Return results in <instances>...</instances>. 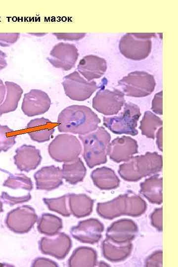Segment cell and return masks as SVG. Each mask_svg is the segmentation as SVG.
<instances>
[{
	"label": "cell",
	"instance_id": "cell-1",
	"mask_svg": "<svg viewBox=\"0 0 178 267\" xmlns=\"http://www.w3.org/2000/svg\"><path fill=\"white\" fill-rule=\"evenodd\" d=\"M100 121L89 107L73 105L60 112L57 119V128L59 132L84 135L95 130Z\"/></svg>",
	"mask_w": 178,
	"mask_h": 267
},
{
	"label": "cell",
	"instance_id": "cell-2",
	"mask_svg": "<svg viewBox=\"0 0 178 267\" xmlns=\"http://www.w3.org/2000/svg\"><path fill=\"white\" fill-rule=\"evenodd\" d=\"M79 137L84 146L83 156L89 168L106 163L111 135L104 127H98L94 131L79 135Z\"/></svg>",
	"mask_w": 178,
	"mask_h": 267
},
{
	"label": "cell",
	"instance_id": "cell-3",
	"mask_svg": "<svg viewBox=\"0 0 178 267\" xmlns=\"http://www.w3.org/2000/svg\"><path fill=\"white\" fill-rule=\"evenodd\" d=\"M162 168V156L156 152H147L132 157L120 166L118 172L124 179L134 181L160 172Z\"/></svg>",
	"mask_w": 178,
	"mask_h": 267
},
{
	"label": "cell",
	"instance_id": "cell-4",
	"mask_svg": "<svg viewBox=\"0 0 178 267\" xmlns=\"http://www.w3.org/2000/svg\"><path fill=\"white\" fill-rule=\"evenodd\" d=\"M140 116L139 107L133 103L128 102L125 104L123 111L118 116L104 117L103 125L115 134L135 136L138 134L136 128Z\"/></svg>",
	"mask_w": 178,
	"mask_h": 267
},
{
	"label": "cell",
	"instance_id": "cell-5",
	"mask_svg": "<svg viewBox=\"0 0 178 267\" xmlns=\"http://www.w3.org/2000/svg\"><path fill=\"white\" fill-rule=\"evenodd\" d=\"M154 36L155 33H127L120 41V51L129 59H144L151 52L152 42L150 39Z\"/></svg>",
	"mask_w": 178,
	"mask_h": 267
},
{
	"label": "cell",
	"instance_id": "cell-6",
	"mask_svg": "<svg viewBox=\"0 0 178 267\" xmlns=\"http://www.w3.org/2000/svg\"><path fill=\"white\" fill-rule=\"evenodd\" d=\"M124 94L132 97H142L151 94L155 88L156 82L151 74L135 71L131 72L118 82Z\"/></svg>",
	"mask_w": 178,
	"mask_h": 267
},
{
	"label": "cell",
	"instance_id": "cell-7",
	"mask_svg": "<svg viewBox=\"0 0 178 267\" xmlns=\"http://www.w3.org/2000/svg\"><path fill=\"white\" fill-rule=\"evenodd\" d=\"M82 147L77 137L70 134H60L49 143L48 151L57 162H69L75 160L81 153Z\"/></svg>",
	"mask_w": 178,
	"mask_h": 267
},
{
	"label": "cell",
	"instance_id": "cell-8",
	"mask_svg": "<svg viewBox=\"0 0 178 267\" xmlns=\"http://www.w3.org/2000/svg\"><path fill=\"white\" fill-rule=\"evenodd\" d=\"M66 95L76 101H84L89 98L100 86L94 81H88L76 71L63 78L62 83Z\"/></svg>",
	"mask_w": 178,
	"mask_h": 267
},
{
	"label": "cell",
	"instance_id": "cell-9",
	"mask_svg": "<svg viewBox=\"0 0 178 267\" xmlns=\"http://www.w3.org/2000/svg\"><path fill=\"white\" fill-rule=\"evenodd\" d=\"M103 86H100L92 99V107L105 115L117 114L125 102V94L117 89L110 90Z\"/></svg>",
	"mask_w": 178,
	"mask_h": 267
},
{
	"label": "cell",
	"instance_id": "cell-10",
	"mask_svg": "<svg viewBox=\"0 0 178 267\" xmlns=\"http://www.w3.org/2000/svg\"><path fill=\"white\" fill-rule=\"evenodd\" d=\"M79 54L74 44L60 43L53 47L47 59L53 67L68 71L75 66Z\"/></svg>",
	"mask_w": 178,
	"mask_h": 267
},
{
	"label": "cell",
	"instance_id": "cell-11",
	"mask_svg": "<svg viewBox=\"0 0 178 267\" xmlns=\"http://www.w3.org/2000/svg\"><path fill=\"white\" fill-rule=\"evenodd\" d=\"M37 219L34 209L25 206L9 212L5 222L7 227L11 230L16 233H24L31 229Z\"/></svg>",
	"mask_w": 178,
	"mask_h": 267
},
{
	"label": "cell",
	"instance_id": "cell-12",
	"mask_svg": "<svg viewBox=\"0 0 178 267\" xmlns=\"http://www.w3.org/2000/svg\"><path fill=\"white\" fill-rule=\"evenodd\" d=\"M50 104V99L46 92L33 89L24 94L21 109L25 115L33 117L47 112Z\"/></svg>",
	"mask_w": 178,
	"mask_h": 267
},
{
	"label": "cell",
	"instance_id": "cell-13",
	"mask_svg": "<svg viewBox=\"0 0 178 267\" xmlns=\"http://www.w3.org/2000/svg\"><path fill=\"white\" fill-rule=\"evenodd\" d=\"M137 141L127 136L118 137L110 143L108 154L116 162L127 161L138 152Z\"/></svg>",
	"mask_w": 178,
	"mask_h": 267
},
{
	"label": "cell",
	"instance_id": "cell-14",
	"mask_svg": "<svg viewBox=\"0 0 178 267\" xmlns=\"http://www.w3.org/2000/svg\"><path fill=\"white\" fill-rule=\"evenodd\" d=\"M14 164L21 171L29 172L35 170L41 163L40 151L35 146L23 144L15 150Z\"/></svg>",
	"mask_w": 178,
	"mask_h": 267
},
{
	"label": "cell",
	"instance_id": "cell-15",
	"mask_svg": "<svg viewBox=\"0 0 178 267\" xmlns=\"http://www.w3.org/2000/svg\"><path fill=\"white\" fill-rule=\"evenodd\" d=\"M34 177L38 189L51 190L63 183L62 170L53 165L42 168L35 173Z\"/></svg>",
	"mask_w": 178,
	"mask_h": 267
},
{
	"label": "cell",
	"instance_id": "cell-16",
	"mask_svg": "<svg viewBox=\"0 0 178 267\" xmlns=\"http://www.w3.org/2000/svg\"><path fill=\"white\" fill-rule=\"evenodd\" d=\"M107 68V62L104 58L92 54L84 56L77 66L78 71L88 81L101 77Z\"/></svg>",
	"mask_w": 178,
	"mask_h": 267
},
{
	"label": "cell",
	"instance_id": "cell-17",
	"mask_svg": "<svg viewBox=\"0 0 178 267\" xmlns=\"http://www.w3.org/2000/svg\"><path fill=\"white\" fill-rule=\"evenodd\" d=\"M71 246V242L68 236L60 233L50 237H43L40 242V249L45 254L53 256L58 259L65 257Z\"/></svg>",
	"mask_w": 178,
	"mask_h": 267
},
{
	"label": "cell",
	"instance_id": "cell-18",
	"mask_svg": "<svg viewBox=\"0 0 178 267\" xmlns=\"http://www.w3.org/2000/svg\"><path fill=\"white\" fill-rule=\"evenodd\" d=\"M55 126L54 123L42 117L31 120L27 124L25 131L32 140L42 143L49 140Z\"/></svg>",
	"mask_w": 178,
	"mask_h": 267
},
{
	"label": "cell",
	"instance_id": "cell-19",
	"mask_svg": "<svg viewBox=\"0 0 178 267\" xmlns=\"http://www.w3.org/2000/svg\"><path fill=\"white\" fill-rule=\"evenodd\" d=\"M4 84L6 94L3 101L0 105V116L17 109L23 92L21 87L14 82L6 81Z\"/></svg>",
	"mask_w": 178,
	"mask_h": 267
},
{
	"label": "cell",
	"instance_id": "cell-20",
	"mask_svg": "<svg viewBox=\"0 0 178 267\" xmlns=\"http://www.w3.org/2000/svg\"><path fill=\"white\" fill-rule=\"evenodd\" d=\"M91 178L95 185L101 189H109L119 185V179L113 170L106 167H101L93 170Z\"/></svg>",
	"mask_w": 178,
	"mask_h": 267
},
{
	"label": "cell",
	"instance_id": "cell-21",
	"mask_svg": "<svg viewBox=\"0 0 178 267\" xmlns=\"http://www.w3.org/2000/svg\"><path fill=\"white\" fill-rule=\"evenodd\" d=\"M63 178L71 184H76L83 180L86 168L80 158L65 163L62 166Z\"/></svg>",
	"mask_w": 178,
	"mask_h": 267
},
{
	"label": "cell",
	"instance_id": "cell-22",
	"mask_svg": "<svg viewBox=\"0 0 178 267\" xmlns=\"http://www.w3.org/2000/svg\"><path fill=\"white\" fill-rule=\"evenodd\" d=\"M163 124L162 120L150 111L144 112L139 129L141 134L147 137L154 139L156 131Z\"/></svg>",
	"mask_w": 178,
	"mask_h": 267
},
{
	"label": "cell",
	"instance_id": "cell-23",
	"mask_svg": "<svg viewBox=\"0 0 178 267\" xmlns=\"http://www.w3.org/2000/svg\"><path fill=\"white\" fill-rule=\"evenodd\" d=\"M90 219L86 220L73 228L71 233L73 237L83 242L92 243L97 241L98 235L94 233V225L90 224Z\"/></svg>",
	"mask_w": 178,
	"mask_h": 267
},
{
	"label": "cell",
	"instance_id": "cell-24",
	"mask_svg": "<svg viewBox=\"0 0 178 267\" xmlns=\"http://www.w3.org/2000/svg\"><path fill=\"white\" fill-rule=\"evenodd\" d=\"M62 227L61 220L56 216L45 214L42 215L38 223V228L41 233L53 235Z\"/></svg>",
	"mask_w": 178,
	"mask_h": 267
},
{
	"label": "cell",
	"instance_id": "cell-25",
	"mask_svg": "<svg viewBox=\"0 0 178 267\" xmlns=\"http://www.w3.org/2000/svg\"><path fill=\"white\" fill-rule=\"evenodd\" d=\"M3 186L12 189L23 188L31 190L33 183L31 179L24 174L10 175L3 183Z\"/></svg>",
	"mask_w": 178,
	"mask_h": 267
},
{
	"label": "cell",
	"instance_id": "cell-26",
	"mask_svg": "<svg viewBox=\"0 0 178 267\" xmlns=\"http://www.w3.org/2000/svg\"><path fill=\"white\" fill-rule=\"evenodd\" d=\"M17 134L6 125H0V152H6L15 143Z\"/></svg>",
	"mask_w": 178,
	"mask_h": 267
},
{
	"label": "cell",
	"instance_id": "cell-27",
	"mask_svg": "<svg viewBox=\"0 0 178 267\" xmlns=\"http://www.w3.org/2000/svg\"><path fill=\"white\" fill-rule=\"evenodd\" d=\"M162 179L158 176H153L140 184L141 191L146 196L161 195Z\"/></svg>",
	"mask_w": 178,
	"mask_h": 267
},
{
	"label": "cell",
	"instance_id": "cell-28",
	"mask_svg": "<svg viewBox=\"0 0 178 267\" xmlns=\"http://www.w3.org/2000/svg\"><path fill=\"white\" fill-rule=\"evenodd\" d=\"M19 33H0V45L9 46L15 43L18 39Z\"/></svg>",
	"mask_w": 178,
	"mask_h": 267
},
{
	"label": "cell",
	"instance_id": "cell-29",
	"mask_svg": "<svg viewBox=\"0 0 178 267\" xmlns=\"http://www.w3.org/2000/svg\"><path fill=\"white\" fill-rule=\"evenodd\" d=\"M151 110L156 114L162 115V91L156 93L152 101Z\"/></svg>",
	"mask_w": 178,
	"mask_h": 267
},
{
	"label": "cell",
	"instance_id": "cell-30",
	"mask_svg": "<svg viewBox=\"0 0 178 267\" xmlns=\"http://www.w3.org/2000/svg\"><path fill=\"white\" fill-rule=\"evenodd\" d=\"M53 34L56 36L58 40L65 41H77L83 38L86 33H55Z\"/></svg>",
	"mask_w": 178,
	"mask_h": 267
},
{
	"label": "cell",
	"instance_id": "cell-31",
	"mask_svg": "<svg viewBox=\"0 0 178 267\" xmlns=\"http://www.w3.org/2000/svg\"><path fill=\"white\" fill-rule=\"evenodd\" d=\"M31 196L30 194L29 195H27L26 196H25L23 197H20V198H14L12 197V196H10L8 194H7L6 192H2L1 197V198L4 200L6 203H8L10 204H14L17 203H20V202H23L24 201H26L27 200H28L30 198H28V197H30Z\"/></svg>",
	"mask_w": 178,
	"mask_h": 267
},
{
	"label": "cell",
	"instance_id": "cell-32",
	"mask_svg": "<svg viewBox=\"0 0 178 267\" xmlns=\"http://www.w3.org/2000/svg\"><path fill=\"white\" fill-rule=\"evenodd\" d=\"M44 264H46V266H57L54 262L50 261V260L43 258H39L36 260L33 264L34 265L33 266H41H41H44ZM46 266L45 265V266Z\"/></svg>",
	"mask_w": 178,
	"mask_h": 267
},
{
	"label": "cell",
	"instance_id": "cell-33",
	"mask_svg": "<svg viewBox=\"0 0 178 267\" xmlns=\"http://www.w3.org/2000/svg\"><path fill=\"white\" fill-rule=\"evenodd\" d=\"M156 144L160 151H162V127H161L156 133Z\"/></svg>",
	"mask_w": 178,
	"mask_h": 267
},
{
	"label": "cell",
	"instance_id": "cell-34",
	"mask_svg": "<svg viewBox=\"0 0 178 267\" xmlns=\"http://www.w3.org/2000/svg\"><path fill=\"white\" fill-rule=\"evenodd\" d=\"M6 57V54L0 49V71L5 68L7 65Z\"/></svg>",
	"mask_w": 178,
	"mask_h": 267
},
{
	"label": "cell",
	"instance_id": "cell-35",
	"mask_svg": "<svg viewBox=\"0 0 178 267\" xmlns=\"http://www.w3.org/2000/svg\"><path fill=\"white\" fill-rule=\"evenodd\" d=\"M6 94V88L2 81L0 79V105L4 100Z\"/></svg>",
	"mask_w": 178,
	"mask_h": 267
},
{
	"label": "cell",
	"instance_id": "cell-36",
	"mask_svg": "<svg viewBox=\"0 0 178 267\" xmlns=\"http://www.w3.org/2000/svg\"><path fill=\"white\" fill-rule=\"evenodd\" d=\"M3 211L2 209V203L1 201L0 200V213Z\"/></svg>",
	"mask_w": 178,
	"mask_h": 267
}]
</instances>
